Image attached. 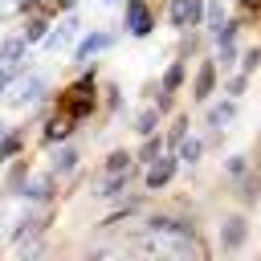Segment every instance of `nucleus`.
Wrapping results in <instances>:
<instances>
[{"label": "nucleus", "mask_w": 261, "mask_h": 261, "mask_svg": "<svg viewBox=\"0 0 261 261\" xmlns=\"http://www.w3.org/2000/svg\"><path fill=\"white\" fill-rule=\"evenodd\" d=\"M155 122H159V110H143V114L135 118V130H139V135H155Z\"/></svg>", "instance_id": "nucleus-17"}, {"label": "nucleus", "mask_w": 261, "mask_h": 261, "mask_svg": "<svg viewBox=\"0 0 261 261\" xmlns=\"http://www.w3.org/2000/svg\"><path fill=\"white\" fill-rule=\"evenodd\" d=\"M159 151H163V147H159V139L151 135V139L143 143V151H139V159H143V163H155V159H159Z\"/></svg>", "instance_id": "nucleus-20"}, {"label": "nucleus", "mask_w": 261, "mask_h": 261, "mask_svg": "<svg viewBox=\"0 0 261 261\" xmlns=\"http://www.w3.org/2000/svg\"><path fill=\"white\" fill-rule=\"evenodd\" d=\"M69 126H73V118H69V114H57V118H49L45 139H49V143H61V139L69 135Z\"/></svg>", "instance_id": "nucleus-12"}, {"label": "nucleus", "mask_w": 261, "mask_h": 261, "mask_svg": "<svg viewBox=\"0 0 261 261\" xmlns=\"http://www.w3.org/2000/svg\"><path fill=\"white\" fill-rule=\"evenodd\" d=\"M241 8H249V12H257V8H261V0H241Z\"/></svg>", "instance_id": "nucleus-28"}, {"label": "nucleus", "mask_w": 261, "mask_h": 261, "mask_svg": "<svg viewBox=\"0 0 261 261\" xmlns=\"http://www.w3.org/2000/svg\"><path fill=\"white\" fill-rule=\"evenodd\" d=\"M57 8H73V0H57Z\"/></svg>", "instance_id": "nucleus-29"}, {"label": "nucleus", "mask_w": 261, "mask_h": 261, "mask_svg": "<svg viewBox=\"0 0 261 261\" xmlns=\"http://www.w3.org/2000/svg\"><path fill=\"white\" fill-rule=\"evenodd\" d=\"M16 147H20V139H16V135H8V139L0 143V159H8V155H16Z\"/></svg>", "instance_id": "nucleus-24"}, {"label": "nucleus", "mask_w": 261, "mask_h": 261, "mask_svg": "<svg viewBox=\"0 0 261 261\" xmlns=\"http://www.w3.org/2000/svg\"><path fill=\"white\" fill-rule=\"evenodd\" d=\"M24 37H8V41H0V61L4 65H20V57H24Z\"/></svg>", "instance_id": "nucleus-8"}, {"label": "nucleus", "mask_w": 261, "mask_h": 261, "mask_svg": "<svg viewBox=\"0 0 261 261\" xmlns=\"http://www.w3.org/2000/svg\"><path fill=\"white\" fill-rule=\"evenodd\" d=\"M200 20H204V4H200V0H171V24L192 29V24H200Z\"/></svg>", "instance_id": "nucleus-1"}, {"label": "nucleus", "mask_w": 261, "mask_h": 261, "mask_svg": "<svg viewBox=\"0 0 261 261\" xmlns=\"http://www.w3.org/2000/svg\"><path fill=\"white\" fill-rule=\"evenodd\" d=\"M257 61H261V49H249V53H245V61H241V69H245V73H253V69H257Z\"/></svg>", "instance_id": "nucleus-23"}, {"label": "nucleus", "mask_w": 261, "mask_h": 261, "mask_svg": "<svg viewBox=\"0 0 261 261\" xmlns=\"http://www.w3.org/2000/svg\"><path fill=\"white\" fill-rule=\"evenodd\" d=\"M4 82H8V73H0V90H4Z\"/></svg>", "instance_id": "nucleus-31"}, {"label": "nucleus", "mask_w": 261, "mask_h": 261, "mask_svg": "<svg viewBox=\"0 0 261 261\" xmlns=\"http://www.w3.org/2000/svg\"><path fill=\"white\" fill-rule=\"evenodd\" d=\"M114 171H130V155H126V151H114V155L106 159V175H114Z\"/></svg>", "instance_id": "nucleus-19"}, {"label": "nucleus", "mask_w": 261, "mask_h": 261, "mask_svg": "<svg viewBox=\"0 0 261 261\" xmlns=\"http://www.w3.org/2000/svg\"><path fill=\"white\" fill-rule=\"evenodd\" d=\"M0 139H4V122H0Z\"/></svg>", "instance_id": "nucleus-32"}, {"label": "nucleus", "mask_w": 261, "mask_h": 261, "mask_svg": "<svg viewBox=\"0 0 261 261\" xmlns=\"http://www.w3.org/2000/svg\"><path fill=\"white\" fill-rule=\"evenodd\" d=\"M245 163H249L245 155H237V159H228V175H232V179H241V175H245Z\"/></svg>", "instance_id": "nucleus-25"}, {"label": "nucleus", "mask_w": 261, "mask_h": 261, "mask_svg": "<svg viewBox=\"0 0 261 261\" xmlns=\"http://www.w3.org/2000/svg\"><path fill=\"white\" fill-rule=\"evenodd\" d=\"M179 77H184V65H171V69H167V77H163V94H171V90L179 86Z\"/></svg>", "instance_id": "nucleus-22"}, {"label": "nucleus", "mask_w": 261, "mask_h": 261, "mask_svg": "<svg viewBox=\"0 0 261 261\" xmlns=\"http://www.w3.org/2000/svg\"><path fill=\"white\" fill-rule=\"evenodd\" d=\"M245 237H249L245 216H228V220L220 224V245H224V249H241V245H245Z\"/></svg>", "instance_id": "nucleus-4"}, {"label": "nucleus", "mask_w": 261, "mask_h": 261, "mask_svg": "<svg viewBox=\"0 0 261 261\" xmlns=\"http://www.w3.org/2000/svg\"><path fill=\"white\" fill-rule=\"evenodd\" d=\"M208 20L220 29V0H212V4H208Z\"/></svg>", "instance_id": "nucleus-26"}, {"label": "nucleus", "mask_w": 261, "mask_h": 261, "mask_svg": "<svg viewBox=\"0 0 261 261\" xmlns=\"http://www.w3.org/2000/svg\"><path fill=\"white\" fill-rule=\"evenodd\" d=\"M45 37V16L37 12V16H29V24H24V41H41Z\"/></svg>", "instance_id": "nucleus-18"}, {"label": "nucleus", "mask_w": 261, "mask_h": 261, "mask_svg": "<svg viewBox=\"0 0 261 261\" xmlns=\"http://www.w3.org/2000/svg\"><path fill=\"white\" fill-rule=\"evenodd\" d=\"M257 188H261V175H249L245 184H241V200L249 204V200H257Z\"/></svg>", "instance_id": "nucleus-21"}, {"label": "nucleus", "mask_w": 261, "mask_h": 261, "mask_svg": "<svg viewBox=\"0 0 261 261\" xmlns=\"http://www.w3.org/2000/svg\"><path fill=\"white\" fill-rule=\"evenodd\" d=\"M90 86H94V73H86L77 86H73V102H69V114L73 118H86L94 110V98H90Z\"/></svg>", "instance_id": "nucleus-3"}, {"label": "nucleus", "mask_w": 261, "mask_h": 261, "mask_svg": "<svg viewBox=\"0 0 261 261\" xmlns=\"http://www.w3.org/2000/svg\"><path fill=\"white\" fill-rule=\"evenodd\" d=\"M33 4H37V0H20V8H24V12H29V8H33Z\"/></svg>", "instance_id": "nucleus-30"}, {"label": "nucleus", "mask_w": 261, "mask_h": 261, "mask_svg": "<svg viewBox=\"0 0 261 261\" xmlns=\"http://www.w3.org/2000/svg\"><path fill=\"white\" fill-rule=\"evenodd\" d=\"M151 24H155V20H151L147 4H143V0H130V4H126V29H130V37H147Z\"/></svg>", "instance_id": "nucleus-2"}, {"label": "nucleus", "mask_w": 261, "mask_h": 261, "mask_svg": "<svg viewBox=\"0 0 261 261\" xmlns=\"http://www.w3.org/2000/svg\"><path fill=\"white\" fill-rule=\"evenodd\" d=\"M212 86H216V69H212V65H200V69H196V86H192L196 102H204V98L212 94Z\"/></svg>", "instance_id": "nucleus-9"}, {"label": "nucleus", "mask_w": 261, "mask_h": 261, "mask_svg": "<svg viewBox=\"0 0 261 261\" xmlns=\"http://www.w3.org/2000/svg\"><path fill=\"white\" fill-rule=\"evenodd\" d=\"M73 33H77V16H65V24H61L45 45H49V49H61V45H69V41H73Z\"/></svg>", "instance_id": "nucleus-11"}, {"label": "nucleus", "mask_w": 261, "mask_h": 261, "mask_svg": "<svg viewBox=\"0 0 261 261\" xmlns=\"http://www.w3.org/2000/svg\"><path fill=\"white\" fill-rule=\"evenodd\" d=\"M77 167V151L73 147H61L57 155H53V175H69Z\"/></svg>", "instance_id": "nucleus-13"}, {"label": "nucleus", "mask_w": 261, "mask_h": 261, "mask_svg": "<svg viewBox=\"0 0 261 261\" xmlns=\"http://www.w3.org/2000/svg\"><path fill=\"white\" fill-rule=\"evenodd\" d=\"M200 155H204V143H200V139H184V143H179V159H184V163H196Z\"/></svg>", "instance_id": "nucleus-15"}, {"label": "nucleus", "mask_w": 261, "mask_h": 261, "mask_svg": "<svg viewBox=\"0 0 261 261\" xmlns=\"http://www.w3.org/2000/svg\"><path fill=\"white\" fill-rule=\"evenodd\" d=\"M171 175H175V159H167V155H159V159H155V167L147 171V188L155 192V188H163V184H167Z\"/></svg>", "instance_id": "nucleus-5"}, {"label": "nucleus", "mask_w": 261, "mask_h": 261, "mask_svg": "<svg viewBox=\"0 0 261 261\" xmlns=\"http://www.w3.org/2000/svg\"><path fill=\"white\" fill-rule=\"evenodd\" d=\"M232 118H237V106H232V102H224V106H216V110L208 114L212 126H224V122H232Z\"/></svg>", "instance_id": "nucleus-16"}, {"label": "nucleus", "mask_w": 261, "mask_h": 261, "mask_svg": "<svg viewBox=\"0 0 261 261\" xmlns=\"http://www.w3.org/2000/svg\"><path fill=\"white\" fill-rule=\"evenodd\" d=\"M41 94H45V82L41 77H29V82H20V90H16V106H29V102H41Z\"/></svg>", "instance_id": "nucleus-10"}, {"label": "nucleus", "mask_w": 261, "mask_h": 261, "mask_svg": "<svg viewBox=\"0 0 261 261\" xmlns=\"http://www.w3.org/2000/svg\"><path fill=\"white\" fill-rule=\"evenodd\" d=\"M241 90H245V73H241V77H232V82H228V94H241Z\"/></svg>", "instance_id": "nucleus-27"}, {"label": "nucleus", "mask_w": 261, "mask_h": 261, "mask_svg": "<svg viewBox=\"0 0 261 261\" xmlns=\"http://www.w3.org/2000/svg\"><path fill=\"white\" fill-rule=\"evenodd\" d=\"M106 45H110V33H94V37H86V41H82V49H77V53H82V57H90V53H98V49H106Z\"/></svg>", "instance_id": "nucleus-14"}, {"label": "nucleus", "mask_w": 261, "mask_h": 261, "mask_svg": "<svg viewBox=\"0 0 261 261\" xmlns=\"http://www.w3.org/2000/svg\"><path fill=\"white\" fill-rule=\"evenodd\" d=\"M53 196V175H33L29 184H24V200H37V204H45Z\"/></svg>", "instance_id": "nucleus-7"}, {"label": "nucleus", "mask_w": 261, "mask_h": 261, "mask_svg": "<svg viewBox=\"0 0 261 261\" xmlns=\"http://www.w3.org/2000/svg\"><path fill=\"white\" fill-rule=\"evenodd\" d=\"M98 4H114V0H98Z\"/></svg>", "instance_id": "nucleus-33"}, {"label": "nucleus", "mask_w": 261, "mask_h": 261, "mask_svg": "<svg viewBox=\"0 0 261 261\" xmlns=\"http://www.w3.org/2000/svg\"><path fill=\"white\" fill-rule=\"evenodd\" d=\"M126 188H130V171H114L110 179L98 184V196H102V200H114V196H122Z\"/></svg>", "instance_id": "nucleus-6"}]
</instances>
